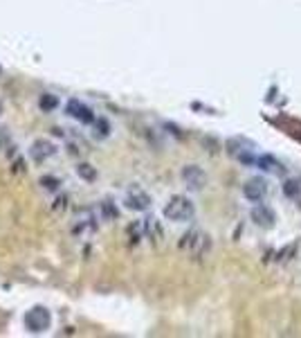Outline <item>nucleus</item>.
<instances>
[{"instance_id":"f257e3e1","label":"nucleus","mask_w":301,"mask_h":338,"mask_svg":"<svg viewBox=\"0 0 301 338\" xmlns=\"http://www.w3.org/2000/svg\"><path fill=\"white\" fill-rule=\"evenodd\" d=\"M196 214V207L187 196H171L169 203L164 205V217L169 221H175V223H182V221H191Z\"/></svg>"},{"instance_id":"f03ea898","label":"nucleus","mask_w":301,"mask_h":338,"mask_svg":"<svg viewBox=\"0 0 301 338\" xmlns=\"http://www.w3.org/2000/svg\"><path fill=\"white\" fill-rule=\"evenodd\" d=\"M50 325H52V313L48 311L45 307H32L30 311L25 313V329L30 331V334H43V331L50 329Z\"/></svg>"},{"instance_id":"7ed1b4c3","label":"nucleus","mask_w":301,"mask_h":338,"mask_svg":"<svg viewBox=\"0 0 301 338\" xmlns=\"http://www.w3.org/2000/svg\"><path fill=\"white\" fill-rule=\"evenodd\" d=\"M254 149H257L254 142H249V140H245V138H234V140L227 142V151H229L234 158H238V160H243V162H254V158H252Z\"/></svg>"},{"instance_id":"20e7f679","label":"nucleus","mask_w":301,"mask_h":338,"mask_svg":"<svg viewBox=\"0 0 301 338\" xmlns=\"http://www.w3.org/2000/svg\"><path fill=\"white\" fill-rule=\"evenodd\" d=\"M243 196L252 203H263V199L268 196V183H265V178H249L243 185Z\"/></svg>"},{"instance_id":"39448f33","label":"nucleus","mask_w":301,"mask_h":338,"mask_svg":"<svg viewBox=\"0 0 301 338\" xmlns=\"http://www.w3.org/2000/svg\"><path fill=\"white\" fill-rule=\"evenodd\" d=\"M56 154V146L50 142V140H45V138H38V140H34L32 142V149H30V156H32V160L36 162V165H41V162H45L48 158H52Z\"/></svg>"},{"instance_id":"423d86ee","label":"nucleus","mask_w":301,"mask_h":338,"mask_svg":"<svg viewBox=\"0 0 301 338\" xmlns=\"http://www.w3.org/2000/svg\"><path fill=\"white\" fill-rule=\"evenodd\" d=\"M65 111H67V115L75 117V120H79L81 124H92L95 122L92 109H88V106L83 104V101H79V99H70V101H67Z\"/></svg>"},{"instance_id":"0eeeda50","label":"nucleus","mask_w":301,"mask_h":338,"mask_svg":"<svg viewBox=\"0 0 301 338\" xmlns=\"http://www.w3.org/2000/svg\"><path fill=\"white\" fill-rule=\"evenodd\" d=\"M182 180L187 183L189 189H200L207 183V176H204V172L198 165H187L182 169Z\"/></svg>"},{"instance_id":"6e6552de","label":"nucleus","mask_w":301,"mask_h":338,"mask_svg":"<svg viewBox=\"0 0 301 338\" xmlns=\"http://www.w3.org/2000/svg\"><path fill=\"white\" fill-rule=\"evenodd\" d=\"M126 207H130V210L135 212H144L151 207V196L146 194V192L142 189H130L126 194Z\"/></svg>"},{"instance_id":"1a4fd4ad","label":"nucleus","mask_w":301,"mask_h":338,"mask_svg":"<svg viewBox=\"0 0 301 338\" xmlns=\"http://www.w3.org/2000/svg\"><path fill=\"white\" fill-rule=\"evenodd\" d=\"M180 246L182 248H189L191 252H202V248L207 246V237H204L200 230H189L184 237H182V241H180Z\"/></svg>"},{"instance_id":"9d476101","label":"nucleus","mask_w":301,"mask_h":338,"mask_svg":"<svg viewBox=\"0 0 301 338\" xmlns=\"http://www.w3.org/2000/svg\"><path fill=\"white\" fill-rule=\"evenodd\" d=\"M252 221L257 225H261V228H272L276 219H274V212H272L270 207H265L259 203V205L252 210Z\"/></svg>"},{"instance_id":"9b49d317","label":"nucleus","mask_w":301,"mask_h":338,"mask_svg":"<svg viewBox=\"0 0 301 338\" xmlns=\"http://www.w3.org/2000/svg\"><path fill=\"white\" fill-rule=\"evenodd\" d=\"M254 162H257L261 169H265V172H274V174L279 172V174H283V167L272 156H259V158H254Z\"/></svg>"},{"instance_id":"f8f14e48","label":"nucleus","mask_w":301,"mask_h":338,"mask_svg":"<svg viewBox=\"0 0 301 338\" xmlns=\"http://www.w3.org/2000/svg\"><path fill=\"white\" fill-rule=\"evenodd\" d=\"M56 106H59V97L56 95H50V93H45L38 97V109H41L43 113H52Z\"/></svg>"},{"instance_id":"ddd939ff","label":"nucleus","mask_w":301,"mask_h":338,"mask_svg":"<svg viewBox=\"0 0 301 338\" xmlns=\"http://www.w3.org/2000/svg\"><path fill=\"white\" fill-rule=\"evenodd\" d=\"M77 174H79V178H83L86 183H92V180L97 178V169H95L92 165H88V162L77 165Z\"/></svg>"},{"instance_id":"4468645a","label":"nucleus","mask_w":301,"mask_h":338,"mask_svg":"<svg viewBox=\"0 0 301 338\" xmlns=\"http://www.w3.org/2000/svg\"><path fill=\"white\" fill-rule=\"evenodd\" d=\"M144 228H146V233L153 235L151 239H162V228H160V223H157V219H146V223H144Z\"/></svg>"},{"instance_id":"2eb2a0df","label":"nucleus","mask_w":301,"mask_h":338,"mask_svg":"<svg viewBox=\"0 0 301 338\" xmlns=\"http://www.w3.org/2000/svg\"><path fill=\"white\" fill-rule=\"evenodd\" d=\"M95 135L97 138H108L110 135V124H108L106 120H95Z\"/></svg>"},{"instance_id":"dca6fc26","label":"nucleus","mask_w":301,"mask_h":338,"mask_svg":"<svg viewBox=\"0 0 301 338\" xmlns=\"http://www.w3.org/2000/svg\"><path fill=\"white\" fill-rule=\"evenodd\" d=\"M283 192H286V196H290V199H294V196H299L301 185L297 183V180H286V183H283Z\"/></svg>"},{"instance_id":"f3484780","label":"nucleus","mask_w":301,"mask_h":338,"mask_svg":"<svg viewBox=\"0 0 301 338\" xmlns=\"http://www.w3.org/2000/svg\"><path fill=\"white\" fill-rule=\"evenodd\" d=\"M41 185L48 192H56L59 189V178H54V176H43L41 178Z\"/></svg>"},{"instance_id":"a211bd4d","label":"nucleus","mask_w":301,"mask_h":338,"mask_svg":"<svg viewBox=\"0 0 301 338\" xmlns=\"http://www.w3.org/2000/svg\"><path fill=\"white\" fill-rule=\"evenodd\" d=\"M104 217H106V219H115V217H117V207L112 205L110 201L104 203Z\"/></svg>"},{"instance_id":"6ab92c4d","label":"nucleus","mask_w":301,"mask_h":338,"mask_svg":"<svg viewBox=\"0 0 301 338\" xmlns=\"http://www.w3.org/2000/svg\"><path fill=\"white\" fill-rule=\"evenodd\" d=\"M0 115H3V104H0Z\"/></svg>"}]
</instances>
